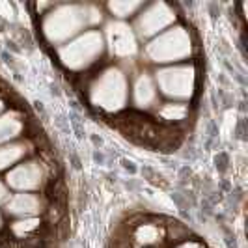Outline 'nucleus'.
Here are the masks:
<instances>
[{"instance_id": "obj_1", "label": "nucleus", "mask_w": 248, "mask_h": 248, "mask_svg": "<svg viewBox=\"0 0 248 248\" xmlns=\"http://www.w3.org/2000/svg\"><path fill=\"white\" fill-rule=\"evenodd\" d=\"M95 10L90 6H78V4H63L56 6L49 12L41 21V32L50 45H65L77 37L90 23H95L92 15H95Z\"/></svg>"}, {"instance_id": "obj_19", "label": "nucleus", "mask_w": 248, "mask_h": 248, "mask_svg": "<svg viewBox=\"0 0 248 248\" xmlns=\"http://www.w3.org/2000/svg\"><path fill=\"white\" fill-rule=\"evenodd\" d=\"M2 110H4V101H2V97H0V114H2Z\"/></svg>"}, {"instance_id": "obj_20", "label": "nucleus", "mask_w": 248, "mask_h": 248, "mask_svg": "<svg viewBox=\"0 0 248 248\" xmlns=\"http://www.w3.org/2000/svg\"><path fill=\"white\" fill-rule=\"evenodd\" d=\"M2 224H4V218H2V211H0V228H2Z\"/></svg>"}, {"instance_id": "obj_18", "label": "nucleus", "mask_w": 248, "mask_h": 248, "mask_svg": "<svg viewBox=\"0 0 248 248\" xmlns=\"http://www.w3.org/2000/svg\"><path fill=\"white\" fill-rule=\"evenodd\" d=\"M175 248H205V245L200 241H194V239H186L183 243H179Z\"/></svg>"}, {"instance_id": "obj_12", "label": "nucleus", "mask_w": 248, "mask_h": 248, "mask_svg": "<svg viewBox=\"0 0 248 248\" xmlns=\"http://www.w3.org/2000/svg\"><path fill=\"white\" fill-rule=\"evenodd\" d=\"M28 153V142H10L0 146V170H12Z\"/></svg>"}, {"instance_id": "obj_10", "label": "nucleus", "mask_w": 248, "mask_h": 248, "mask_svg": "<svg viewBox=\"0 0 248 248\" xmlns=\"http://www.w3.org/2000/svg\"><path fill=\"white\" fill-rule=\"evenodd\" d=\"M157 95H159V92H157L153 77L142 73L137 78L135 86H133V103H135V107L140 108V110H148L157 103Z\"/></svg>"}, {"instance_id": "obj_5", "label": "nucleus", "mask_w": 248, "mask_h": 248, "mask_svg": "<svg viewBox=\"0 0 248 248\" xmlns=\"http://www.w3.org/2000/svg\"><path fill=\"white\" fill-rule=\"evenodd\" d=\"M155 86L164 97L175 103L192 99L196 92V67L192 63H175L161 67L155 73Z\"/></svg>"}, {"instance_id": "obj_2", "label": "nucleus", "mask_w": 248, "mask_h": 248, "mask_svg": "<svg viewBox=\"0 0 248 248\" xmlns=\"http://www.w3.org/2000/svg\"><path fill=\"white\" fill-rule=\"evenodd\" d=\"M129 101V82L122 69L107 67L90 86V103L105 112H120Z\"/></svg>"}, {"instance_id": "obj_16", "label": "nucleus", "mask_w": 248, "mask_h": 248, "mask_svg": "<svg viewBox=\"0 0 248 248\" xmlns=\"http://www.w3.org/2000/svg\"><path fill=\"white\" fill-rule=\"evenodd\" d=\"M144 8V4L142 2H120V0H116V2H110L108 4V12L112 15H116L118 19H127V17H133L138 10H142Z\"/></svg>"}, {"instance_id": "obj_14", "label": "nucleus", "mask_w": 248, "mask_h": 248, "mask_svg": "<svg viewBox=\"0 0 248 248\" xmlns=\"http://www.w3.org/2000/svg\"><path fill=\"white\" fill-rule=\"evenodd\" d=\"M41 226V220L37 217H32V218H17L15 222L10 226L12 233L17 239H26V237H32L39 230Z\"/></svg>"}, {"instance_id": "obj_3", "label": "nucleus", "mask_w": 248, "mask_h": 248, "mask_svg": "<svg viewBox=\"0 0 248 248\" xmlns=\"http://www.w3.org/2000/svg\"><path fill=\"white\" fill-rule=\"evenodd\" d=\"M192 54V37L185 26H170L146 47V56L155 63H177Z\"/></svg>"}, {"instance_id": "obj_9", "label": "nucleus", "mask_w": 248, "mask_h": 248, "mask_svg": "<svg viewBox=\"0 0 248 248\" xmlns=\"http://www.w3.org/2000/svg\"><path fill=\"white\" fill-rule=\"evenodd\" d=\"M41 198L34 192H15L12 198L4 203L6 215L13 218H32L41 213Z\"/></svg>"}, {"instance_id": "obj_13", "label": "nucleus", "mask_w": 248, "mask_h": 248, "mask_svg": "<svg viewBox=\"0 0 248 248\" xmlns=\"http://www.w3.org/2000/svg\"><path fill=\"white\" fill-rule=\"evenodd\" d=\"M133 239L138 247H153V245H159L164 239V230L159 224H138L133 232Z\"/></svg>"}, {"instance_id": "obj_4", "label": "nucleus", "mask_w": 248, "mask_h": 248, "mask_svg": "<svg viewBox=\"0 0 248 248\" xmlns=\"http://www.w3.org/2000/svg\"><path fill=\"white\" fill-rule=\"evenodd\" d=\"M105 52V37L97 30H88L84 34L67 41L58 49L60 62L71 71H82L99 60Z\"/></svg>"}, {"instance_id": "obj_8", "label": "nucleus", "mask_w": 248, "mask_h": 248, "mask_svg": "<svg viewBox=\"0 0 248 248\" xmlns=\"http://www.w3.org/2000/svg\"><path fill=\"white\" fill-rule=\"evenodd\" d=\"M114 56L118 58H129L138 52V43L135 32L125 23H110L107 26V43Z\"/></svg>"}, {"instance_id": "obj_11", "label": "nucleus", "mask_w": 248, "mask_h": 248, "mask_svg": "<svg viewBox=\"0 0 248 248\" xmlns=\"http://www.w3.org/2000/svg\"><path fill=\"white\" fill-rule=\"evenodd\" d=\"M25 131V118L17 110H8L0 114V146L15 142Z\"/></svg>"}, {"instance_id": "obj_6", "label": "nucleus", "mask_w": 248, "mask_h": 248, "mask_svg": "<svg viewBox=\"0 0 248 248\" xmlns=\"http://www.w3.org/2000/svg\"><path fill=\"white\" fill-rule=\"evenodd\" d=\"M144 12L138 15L137 28L138 36L148 39L162 34L164 30H168L174 25L175 12L172 6H168L166 2H157V4H149L142 8Z\"/></svg>"}, {"instance_id": "obj_7", "label": "nucleus", "mask_w": 248, "mask_h": 248, "mask_svg": "<svg viewBox=\"0 0 248 248\" xmlns=\"http://www.w3.org/2000/svg\"><path fill=\"white\" fill-rule=\"evenodd\" d=\"M43 179H45V172L41 162L30 159V161L19 162L12 170H8L6 185L17 192H34L37 188H41Z\"/></svg>"}, {"instance_id": "obj_17", "label": "nucleus", "mask_w": 248, "mask_h": 248, "mask_svg": "<svg viewBox=\"0 0 248 248\" xmlns=\"http://www.w3.org/2000/svg\"><path fill=\"white\" fill-rule=\"evenodd\" d=\"M10 198H12L10 186L6 185V181H2V179H0V203H6Z\"/></svg>"}, {"instance_id": "obj_15", "label": "nucleus", "mask_w": 248, "mask_h": 248, "mask_svg": "<svg viewBox=\"0 0 248 248\" xmlns=\"http://www.w3.org/2000/svg\"><path fill=\"white\" fill-rule=\"evenodd\" d=\"M157 116H161L166 122H181L188 116V107L185 103H164L157 110Z\"/></svg>"}]
</instances>
